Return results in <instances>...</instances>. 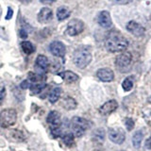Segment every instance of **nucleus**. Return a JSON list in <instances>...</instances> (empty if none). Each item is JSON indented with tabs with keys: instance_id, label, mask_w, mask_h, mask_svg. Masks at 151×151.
<instances>
[{
	"instance_id": "nucleus-3",
	"label": "nucleus",
	"mask_w": 151,
	"mask_h": 151,
	"mask_svg": "<svg viewBox=\"0 0 151 151\" xmlns=\"http://www.w3.org/2000/svg\"><path fill=\"white\" fill-rule=\"evenodd\" d=\"M90 127V123L85 118L75 116L71 121V129L76 137H81Z\"/></svg>"
},
{
	"instance_id": "nucleus-24",
	"label": "nucleus",
	"mask_w": 151,
	"mask_h": 151,
	"mask_svg": "<svg viewBox=\"0 0 151 151\" xmlns=\"http://www.w3.org/2000/svg\"><path fill=\"white\" fill-rule=\"evenodd\" d=\"M45 79V77L42 75H40L38 73H32L29 72L28 73V80L33 83H39V82H42Z\"/></svg>"
},
{
	"instance_id": "nucleus-20",
	"label": "nucleus",
	"mask_w": 151,
	"mask_h": 151,
	"mask_svg": "<svg viewBox=\"0 0 151 151\" xmlns=\"http://www.w3.org/2000/svg\"><path fill=\"white\" fill-rule=\"evenodd\" d=\"M61 89L60 87H55L54 89H52V91L50 92L49 96H48V99L50 103H56L59 100L60 96H61Z\"/></svg>"
},
{
	"instance_id": "nucleus-10",
	"label": "nucleus",
	"mask_w": 151,
	"mask_h": 151,
	"mask_svg": "<svg viewBox=\"0 0 151 151\" xmlns=\"http://www.w3.org/2000/svg\"><path fill=\"white\" fill-rule=\"evenodd\" d=\"M127 30L130 32L133 36L141 37L145 34V28L142 25H140L139 23H137L135 21H130L127 24Z\"/></svg>"
},
{
	"instance_id": "nucleus-12",
	"label": "nucleus",
	"mask_w": 151,
	"mask_h": 151,
	"mask_svg": "<svg viewBox=\"0 0 151 151\" xmlns=\"http://www.w3.org/2000/svg\"><path fill=\"white\" fill-rule=\"evenodd\" d=\"M96 77L103 82H111L114 79V73L110 68H100L97 70Z\"/></svg>"
},
{
	"instance_id": "nucleus-34",
	"label": "nucleus",
	"mask_w": 151,
	"mask_h": 151,
	"mask_svg": "<svg viewBox=\"0 0 151 151\" xmlns=\"http://www.w3.org/2000/svg\"><path fill=\"white\" fill-rule=\"evenodd\" d=\"M13 15V11H12V9L11 7H9L8 8V12H7V15H6V19L7 20H9Z\"/></svg>"
},
{
	"instance_id": "nucleus-37",
	"label": "nucleus",
	"mask_w": 151,
	"mask_h": 151,
	"mask_svg": "<svg viewBox=\"0 0 151 151\" xmlns=\"http://www.w3.org/2000/svg\"><path fill=\"white\" fill-rule=\"evenodd\" d=\"M116 3H120V4H126V3H129L131 0H114Z\"/></svg>"
},
{
	"instance_id": "nucleus-33",
	"label": "nucleus",
	"mask_w": 151,
	"mask_h": 151,
	"mask_svg": "<svg viewBox=\"0 0 151 151\" xmlns=\"http://www.w3.org/2000/svg\"><path fill=\"white\" fill-rule=\"evenodd\" d=\"M19 35H20V37L22 38V39H26V38H27V31L26 29H24V28H22V29H20V31H19Z\"/></svg>"
},
{
	"instance_id": "nucleus-30",
	"label": "nucleus",
	"mask_w": 151,
	"mask_h": 151,
	"mask_svg": "<svg viewBox=\"0 0 151 151\" xmlns=\"http://www.w3.org/2000/svg\"><path fill=\"white\" fill-rule=\"evenodd\" d=\"M5 96H6V88L4 85H0V105L3 103Z\"/></svg>"
},
{
	"instance_id": "nucleus-17",
	"label": "nucleus",
	"mask_w": 151,
	"mask_h": 151,
	"mask_svg": "<svg viewBox=\"0 0 151 151\" xmlns=\"http://www.w3.org/2000/svg\"><path fill=\"white\" fill-rule=\"evenodd\" d=\"M71 14V11L68 7L60 6L57 9V18L59 21H63L65 19H67Z\"/></svg>"
},
{
	"instance_id": "nucleus-39",
	"label": "nucleus",
	"mask_w": 151,
	"mask_h": 151,
	"mask_svg": "<svg viewBox=\"0 0 151 151\" xmlns=\"http://www.w3.org/2000/svg\"><path fill=\"white\" fill-rule=\"evenodd\" d=\"M120 151H126V150H120Z\"/></svg>"
},
{
	"instance_id": "nucleus-4",
	"label": "nucleus",
	"mask_w": 151,
	"mask_h": 151,
	"mask_svg": "<svg viewBox=\"0 0 151 151\" xmlns=\"http://www.w3.org/2000/svg\"><path fill=\"white\" fill-rule=\"evenodd\" d=\"M132 64V55L130 52H122L115 59L116 68L122 73L129 71Z\"/></svg>"
},
{
	"instance_id": "nucleus-31",
	"label": "nucleus",
	"mask_w": 151,
	"mask_h": 151,
	"mask_svg": "<svg viewBox=\"0 0 151 151\" xmlns=\"http://www.w3.org/2000/svg\"><path fill=\"white\" fill-rule=\"evenodd\" d=\"M144 118L145 122L147 123L149 126H151V111H146L144 113Z\"/></svg>"
},
{
	"instance_id": "nucleus-19",
	"label": "nucleus",
	"mask_w": 151,
	"mask_h": 151,
	"mask_svg": "<svg viewBox=\"0 0 151 151\" xmlns=\"http://www.w3.org/2000/svg\"><path fill=\"white\" fill-rule=\"evenodd\" d=\"M144 138V133L142 130H137L132 136V145L135 148H140L142 141Z\"/></svg>"
},
{
	"instance_id": "nucleus-8",
	"label": "nucleus",
	"mask_w": 151,
	"mask_h": 151,
	"mask_svg": "<svg viewBox=\"0 0 151 151\" xmlns=\"http://www.w3.org/2000/svg\"><path fill=\"white\" fill-rule=\"evenodd\" d=\"M35 67H36V70L38 71L37 72L38 74L42 75L46 73L50 67L48 59H47L45 55H42V54L38 55L36 61H35Z\"/></svg>"
},
{
	"instance_id": "nucleus-26",
	"label": "nucleus",
	"mask_w": 151,
	"mask_h": 151,
	"mask_svg": "<svg viewBox=\"0 0 151 151\" xmlns=\"http://www.w3.org/2000/svg\"><path fill=\"white\" fill-rule=\"evenodd\" d=\"M74 134L71 132H66L65 134L63 135V142L65 144V145L71 146L74 144Z\"/></svg>"
},
{
	"instance_id": "nucleus-18",
	"label": "nucleus",
	"mask_w": 151,
	"mask_h": 151,
	"mask_svg": "<svg viewBox=\"0 0 151 151\" xmlns=\"http://www.w3.org/2000/svg\"><path fill=\"white\" fill-rule=\"evenodd\" d=\"M61 105H63V107L65 109V110L71 111V110H74V109L77 108L78 103L73 97L67 96V97L63 99V101H61Z\"/></svg>"
},
{
	"instance_id": "nucleus-6",
	"label": "nucleus",
	"mask_w": 151,
	"mask_h": 151,
	"mask_svg": "<svg viewBox=\"0 0 151 151\" xmlns=\"http://www.w3.org/2000/svg\"><path fill=\"white\" fill-rule=\"evenodd\" d=\"M84 23L79 19H72L67 24L66 32L70 36H77L84 30Z\"/></svg>"
},
{
	"instance_id": "nucleus-27",
	"label": "nucleus",
	"mask_w": 151,
	"mask_h": 151,
	"mask_svg": "<svg viewBox=\"0 0 151 151\" xmlns=\"http://www.w3.org/2000/svg\"><path fill=\"white\" fill-rule=\"evenodd\" d=\"M9 133H11L12 139L15 140L16 142H22V141L25 140V137H24L23 133L21 131L17 130V129H13L12 131L9 132Z\"/></svg>"
},
{
	"instance_id": "nucleus-9",
	"label": "nucleus",
	"mask_w": 151,
	"mask_h": 151,
	"mask_svg": "<svg viewBox=\"0 0 151 151\" xmlns=\"http://www.w3.org/2000/svg\"><path fill=\"white\" fill-rule=\"evenodd\" d=\"M49 50L52 55L58 58H63L66 53V47L65 45L60 41H54L52 42L49 45Z\"/></svg>"
},
{
	"instance_id": "nucleus-35",
	"label": "nucleus",
	"mask_w": 151,
	"mask_h": 151,
	"mask_svg": "<svg viewBox=\"0 0 151 151\" xmlns=\"http://www.w3.org/2000/svg\"><path fill=\"white\" fill-rule=\"evenodd\" d=\"M145 147L151 150V135L149 136V138L145 141Z\"/></svg>"
},
{
	"instance_id": "nucleus-7",
	"label": "nucleus",
	"mask_w": 151,
	"mask_h": 151,
	"mask_svg": "<svg viewBox=\"0 0 151 151\" xmlns=\"http://www.w3.org/2000/svg\"><path fill=\"white\" fill-rule=\"evenodd\" d=\"M109 139L113 144L122 145L126 139V133L121 127H111L109 129Z\"/></svg>"
},
{
	"instance_id": "nucleus-2",
	"label": "nucleus",
	"mask_w": 151,
	"mask_h": 151,
	"mask_svg": "<svg viewBox=\"0 0 151 151\" xmlns=\"http://www.w3.org/2000/svg\"><path fill=\"white\" fill-rule=\"evenodd\" d=\"M73 61L79 69H84L92 61V52L90 46H79L73 54Z\"/></svg>"
},
{
	"instance_id": "nucleus-32",
	"label": "nucleus",
	"mask_w": 151,
	"mask_h": 151,
	"mask_svg": "<svg viewBox=\"0 0 151 151\" xmlns=\"http://www.w3.org/2000/svg\"><path fill=\"white\" fill-rule=\"evenodd\" d=\"M30 83H29V80H27V79H26V80H24V81L20 84V87L22 88V89H27V88H29L30 87Z\"/></svg>"
},
{
	"instance_id": "nucleus-23",
	"label": "nucleus",
	"mask_w": 151,
	"mask_h": 151,
	"mask_svg": "<svg viewBox=\"0 0 151 151\" xmlns=\"http://www.w3.org/2000/svg\"><path fill=\"white\" fill-rule=\"evenodd\" d=\"M46 87V85L45 82H39V83H33L30 85V91L32 93H34V94H38V93H40L42 92V90H44L45 88Z\"/></svg>"
},
{
	"instance_id": "nucleus-16",
	"label": "nucleus",
	"mask_w": 151,
	"mask_h": 151,
	"mask_svg": "<svg viewBox=\"0 0 151 151\" xmlns=\"http://www.w3.org/2000/svg\"><path fill=\"white\" fill-rule=\"evenodd\" d=\"M59 76L67 83L76 82L77 80H78V78H79L77 74L72 72V71H64V72L59 73Z\"/></svg>"
},
{
	"instance_id": "nucleus-1",
	"label": "nucleus",
	"mask_w": 151,
	"mask_h": 151,
	"mask_svg": "<svg viewBox=\"0 0 151 151\" xmlns=\"http://www.w3.org/2000/svg\"><path fill=\"white\" fill-rule=\"evenodd\" d=\"M105 46L107 50L111 53H118V52H124L127 48L129 42L120 32L112 30L109 32L106 37Z\"/></svg>"
},
{
	"instance_id": "nucleus-36",
	"label": "nucleus",
	"mask_w": 151,
	"mask_h": 151,
	"mask_svg": "<svg viewBox=\"0 0 151 151\" xmlns=\"http://www.w3.org/2000/svg\"><path fill=\"white\" fill-rule=\"evenodd\" d=\"M57 1V0H40V2L42 4H46V5H49V4H53Z\"/></svg>"
},
{
	"instance_id": "nucleus-13",
	"label": "nucleus",
	"mask_w": 151,
	"mask_h": 151,
	"mask_svg": "<svg viewBox=\"0 0 151 151\" xmlns=\"http://www.w3.org/2000/svg\"><path fill=\"white\" fill-rule=\"evenodd\" d=\"M97 23L99 26L104 28L111 27L112 25V22H111L110 12L107 11H102L99 12L97 15Z\"/></svg>"
},
{
	"instance_id": "nucleus-29",
	"label": "nucleus",
	"mask_w": 151,
	"mask_h": 151,
	"mask_svg": "<svg viewBox=\"0 0 151 151\" xmlns=\"http://www.w3.org/2000/svg\"><path fill=\"white\" fill-rule=\"evenodd\" d=\"M125 124H126V127H127V129L130 131L134 129V125H135V123H134V120L132 119V118H127L126 121H125Z\"/></svg>"
},
{
	"instance_id": "nucleus-28",
	"label": "nucleus",
	"mask_w": 151,
	"mask_h": 151,
	"mask_svg": "<svg viewBox=\"0 0 151 151\" xmlns=\"http://www.w3.org/2000/svg\"><path fill=\"white\" fill-rule=\"evenodd\" d=\"M50 130H51V134L53 135V137H55V138H58V137H60V136H61V133H63V131H61L60 127H51Z\"/></svg>"
},
{
	"instance_id": "nucleus-15",
	"label": "nucleus",
	"mask_w": 151,
	"mask_h": 151,
	"mask_svg": "<svg viewBox=\"0 0 151 151\" xmlns=\"http://www.w3.org/2000/svg\"><path fill=\"white\" fill-rule=\"evenodd\" d=\"M53 18V12L49 8H42L38 13V21L41 24L49 23Z\"/></svg>"
},
{
	"instance_id": "nucleus-11",
	"label": "nucleus",
	"mask_w": 151,
	"mask_h": 151,
	"mask_svg": "<svg viewBox=\"0 0 151 151\" xmlns=\"http://www.w3.org/2000/svg\"><path fill=\"white\" fill-rule=\"evenodd\" d=\"M118 108V103L114 99L109 100L106 103H104L103 105L99 108V112L102 115H109L112 113L113 111H115Z\"/></svg>"
},
{
	"instance_id": "nucleus-25",
	"label": "nucleus",
	"mask_w": 151,
	"mask_h": 151,
	"mask_svg": "<svg viewBox=\"0 0 151 151\" xmlns=\"http://www.w3.org/2000/svg\"><path fill=\"white\" fill-rule=\"evenodd\" d=\"M133 84H134L133 77H129V78H125V80L123 81L122 88L124 89V91L129 92V91H130L132 88H133Z\"/></svg>"
},
{
	"instance_id": "nucleus-38",
	"label": "nucleus",
	"mask_w": 151,
	"mask_h": 151,
	"mask_svg": "<svg viewBox=\"0 0 151 151\" xmlns=\"http://www.w3.org/2000/svg\"><path fill=\"white\" fill-rule=\"evenodd\" d=\"M18 1H20L23 4H29L32 1V0H18Z\"/></svg>"
},
{
	"instance_id": "nucleus-22",
	"label": "nucleus",
	"mask_w": 151,
	"mask_h": 151,
	"mask_svg": "<svg viewBox=\"0 0 151 151\" xmlns=\"http://www.w3.org/2000/svg\"><path fill=\"white\" fill-rule=\"evenodd\" d=\"M21 48L23 52L27 55H30L35 51V47L29 41H23L21 42Z\"/></svg>"
},
{
	"instance_id": "nucleus-14",
	"label": "nucleus",
	"mask_w": 151,
	"mask_h": 151,
	"mask_svg": "<svg viewBox=\"0 0 151 151\" xmlns=\"http://www.w3.org/2000/svg\"><path fill=\"white\" fill-rule=\"evenodd\" d=\"M47 123L51 127H60L61 126V118H60V112H58L57 111H51L48 115H47L46 118Z\"/></svg>"
},
{
	"instance_id": "nucleus-5",
	"label": "nucleus",
	"mask_w": 151,
	"mask_h": 151,
	"mask_svg": "<svg viewBox=\"0 0 151 151\" xmlns=\"http://www.w3.org/2000/svg\"><path fill=\"white\" fill-rule=\"evenodd\" d=\"M17 112L14 109H5L0 112V126L2 127H12L16 123Z\"/></svg>"
},
{
	"instance_id": "nucleus-21",
	"label": "nucleus",
	"mask_w": 151,
	"mask_h": 151,
	"mask_svg": "<svg viewBox=\"0 0 151 151\" xmlns=\"http://www.w3.org/2000/svg\"><path fill=\"white\" fill-rule=\"evenodd\" d=\"M105 139V130L103 129H97L93 132V140L99 144H102Z\"/></svg>"
}]
</instances>
